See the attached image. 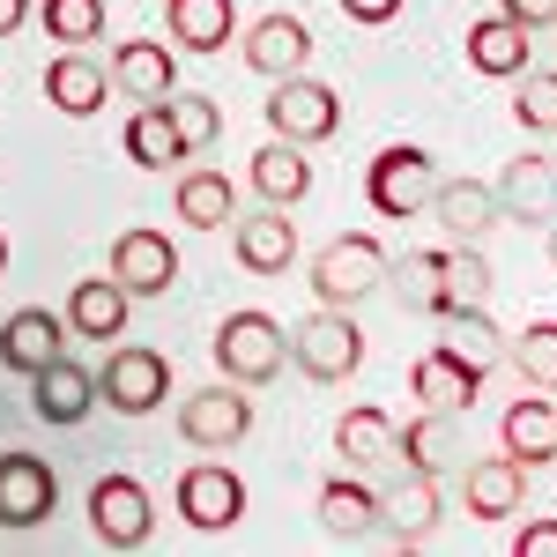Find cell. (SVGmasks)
<instances>
[{
    "mask_svg": "<svg viewBox=\"0 0 557 557\" xmlns=\"http://www.w3.org/2000/svg\"><path fill=\"white\" fill-rule=\"evenodd\" d=\"M30 409H38V424L75 431L89 409H97V372H83L75 357H52V364H38V372H30Z\"/></svg>",
    "mask_w": 557,
    "mask_h": 557,
    "instance_id": "obj_14",
    "label": "cell"
},
{
    "mask_svg": "<svg viewBox=\"0 0 557 557\" xmlns=\"http://www.w3.org/2000/svg\"><path fill=\"white\" fill-rule=\"evenodd\" d=\"M268 127L283 141H298V149H312V141L343 134V97L327 83H312V75H283L275 97H268Z\"/></svg>",
    "mask_w": 557,
    "mask_h": 557,
    "instance_id": "obj_8",
    "label": "cell"
},
{
    "mask_svg": "<svg viewBox=\"0 0 557 557\" xmlns=\"http://www.w3.org/2000/svg\"><path fill=\"white\" fill-rule=\"evenodd\" d=\"M506 357H513V372L535 394H557V320H528L513 343H506Z\"/></svg>",
    "mask_w": 557,
    "mask_h": 557,
    "instance_id": "obj_35",
    "label": "cell"
},
{
    "mask_svg": "<svg viewBox=\"0 0 557 557\" xmlns=\"http://www.w3.org/2000/svg\"><path fill=\"white\" fill-rule=\"evenodd\" d=\"M164 30L178 52H223L238 38V8L231 0H164Z\"/></svg>",
    "mask_w": 557,
    "mask_h": 557,
    "instance_id": "obj_28",
    "label": "cell"
},
{
    "mask_svg": "<svg viewBox=\"0 0 557 557\" xmlns=\"http://www.w3.org/2000/svg\"><path fill=\"white\" fill-rule=\"evenodd\" d=\"M469 67L475 75H498V83L528 75V30H520L513 15H483V23H469Z\"/></svg>",
    "mask_w": 557,
    "mask_h": 557,
    "instance_id": "obj_30",
    "label": "cell"
},
{
    "mask_svg": "<svg viewBox=\"0 0 557 557\" xmlns=\"http://www.w3.org/2000/svg\"><path fill=\"white\" fill-rule=\"evenodd\" d=\"M290 364H298L312 386H335L364 364V327L349 320L343 305H312V320L290 327Z\"/></svg>",
    "mask_w": 557,
    "mask_h": 557,
    "instance_id": "obj_4",
    "label": "cell"
},
{
    "mask_svg": "<svg viewBox=\"0 0 557 557\" xmlns=\"http://www.w3.org/2000/svg\"><path fill=\"white\" fill-rule=\"evenodd\" d=\"M394 461H409V469H424V475L454 469V417L446 409H424L417 424H401L394 431Z\"/></svg>",
    "mask_w": 557,
    "mask_h": 557,
    "instance_id": "obj_33",
    "label": "cell"
},
{
    "mask_svg": "<svg viewBox=\"0 0 557 557\" xmlns=\"http://www.w3.org/2000/svg\"><path fill=\"white\" fill-rule=\"evenodd\" d=\"M424 215H438L446 246H483V238H491V223H506V215H498V194H491L483 178H438Z\"/></svg>",
    "mask_w": 557,
    "mask_h": 557,
    "instance_id": "obj_13",
    "label": "cell"
},
{
    "mask_svg": "<svg viewBox=\"0 0 557 557\" xmlns=\"http://www.w3.org/2000/svg\"><path fill=\"white\" fill-rule=\"evenodd\" d=\"M178 215L194 223V231H223L231 215H238V186L223 172H178Z\"/></svg>",
    "mask_w": 557,
    "mask_h": 557,
    "instance_id": "obj_32",
    "label": "cell"
},
{
    "mask_svg": "<svg viewBox=\"0 0 557 557\" xmlns=\"http://www.w3.org/2000/svg\"><path fill=\"white\" fill-rule=\"evenodd\" d=\"M0 275H8V238H0Z\"/></svg>",
    "mask_w": 557,
    "mask_h": 557,
    "instance_id": "obj_43",
    "label": "cell"
},
{
    "mask_svg": "<svg viewBox=\"0 0 557 557\" xmlns=\"http://www.w3.org/2000/svg\"><path fill=\"white\" fill-rule=\"evenodd\" d=\"M23 15H30V0H0V38H15V30H23Z\"/></svg>",
    "mask_w": 557,
    "mask_h": 557,
    "instance_id": "obj_42",
    "label": "cell"
},
{
    "mask_svg": "<svg viewBox=\"0 0 557 557\" xmlns=\"http://www.w3.org/2000/svg\"><path fill=\"white\" fill-rule=\"evenodd\" d=\"M438 335H446L454 357H469L475 372H491V364L506 357V343H498V327H491L483 305H454V312H438Z\"/></svg>",
    "mask_w": 557,
    "mask_h": 557,
    "instance_id": "obj_34",
    "label": "cell"
},
{
    "mask_svg": "<svg viewBox=\"0 0 557 557\" xmlns=\"http://www.w3.org/2000/svg\"><path fill=\"white\" fill-rule=\"evenodd\" d=\"M178 520H186L194 535H223V528H238V520H246V483H238V469H223V461L186 469V475H178Z\"/></svg>",
    "mask_w": 557,
    "mask_h": 557,
    "instance_id": "obj_10",
    "label": "cell"
},
{
    "mask_svg": "<svg viewBox=\"0 0 557 557\" xmlns=\"http://www.w3.org/2000/svg\"><path fill=\"white\" fill-rule=\"evenodd\" d=\"M246 186H253L268 209H298L305 194H312V164H305L298 141H268V149H253V164H246Z\"/></svg>",
    "mask_w": 557,
    "mask_h": 557,
    "instance_id": "obj_25",
    "label": "cell"
},
{
    "mask_svg": "<svg viewBox=\"0 0 557 557\" xmlns=\"http://www.w3.org/2000/svg\"><path fill=\"white\" fill-rule=\"evenodd\" d=\"M127 298H164L178 283V246L164 231H120L112 238V268H104Z\"/></svg>",
    "mask_w": 557,
    "mask_h": 557,
    "instance_id": "obj_11",
    "label": "cell"
},
{
    "mask_svg": "<svg viewBox=\"0 0 557 557\" xmlns=\"http://www.w3.org/2000/svg\"><path fill=\"white\" fill-rule=\"evenodd\" d=\"M290 364V327L275 320V312H223L215 320V372L238 386H268L275 372Z\"/></svg>",
    "mask_w": 557,
    "mask_h": 557,
    "instance_id": "obj_2",
    "label": "cell"
},
{
    "mask_svg": "<svg viewBox=\"0 0 557 557\" xmlns=\"http://www.w3.org/2000/svg\"><path fill=\"white\" fill-rule=\"evenodd\" d=\"M498 215H513V223H557V157H506V172H498Z\"/></svg>",
    "mask_w": 557,
    "mask_h": 557,
    "instance_id": "obj_15",
    "label": "cell"
},
{
    "mask_svg": "<svg viewBox=\"0 0 557 557\" xmlns=\"http://www.w3.org/2000/svg\"><path fill=\"white\" fill-rule=\"evenodd\" d=\"M498 446L513 454L520 469L557 461V401H550V394H520L513 409L498 417Z\"/></svg>",
    "mask_w": 557,
    "mask_h": 557,
    "instance_id": "obj_22",
    "label": "cell"
},
{
    "mask_svg": "<svg viewBox=\"0 0 557 557\" xmlns=\"http://www.w3.org/2000/svg\"><path fill=\"white\" fill-rule=\"evenodd\" d=\"M380 283H386V246L372 238V231H343V238H327V246L312 253V298L320 305L357 312Z\"/></svg>",
    "mask_w": 557,
    "mask_h": 557,
    "instance_id": "obj_3",
    "label": "cell"
},
{
    "mask_svg": "<svg viewBox=\"0 0 557 557\" xmlns=\"http://www.w3.org/2000/svg\"><path fill=\"white\" fill-rule=\"evenodd\" d=\"M498 15H513L520 30H557V0H498Z\"/></svg>",
    "mask_w": 557,
    "mask_h": 557,
    "instance_id": "obj_39",
    "label": "cell"
},
{
    "mask_svg": "<svg viewBox=\"0 0 557 557\" xmlns=\"http://www.w3.org/2000/svg\"><path fill=\"white\" fill-rule=\"evenodd\" d=\"M431 186H438V164H431V149H417V141H386L380 157L364 164V201H372V215H394V223L424 215Z\"/></svg>",
    "mask_w": 557,
    "mask_h": 557,
    "instance_id": "obj_5",
    "label": "cell"
},
{
    "mask_svg": "<svg viewBox=\"0 0 557 557\" xmlns=\"http://www.w3.org/2000/svg\"><path fill=\"white\" fill-rule=\"evenodd\" d=\"M246 431H253V401L238 394V380L201 386V394H186V401H178V438H186V446H201V454L238 446Z\"/></svg>",
    "mask_w": 557,
    "mask_h": 557,
    "instance_id": "obj_9",
    "label": "cell"
},
{
    "mask_svg": "<svg viewBox=\"0 0 557 557\" xmlns=\"http://www.w3.org/2000/svg\"><path fill=\"white\" fill-rule=\"evenodd\" d=\"M394 305H409V312H454V305H483L491 298V260L475 253V246H417V253H401L394 268Z\"/></svg>",
    "mask_w": 557,
    "mask_h": 557,
    "instance_id": "obj_1",
    "label": "cell"
},
{
    "mask_svg": "<svg viewBox=\"0 0 557 557\" xmlns=\"http://www.w3.org/2000/svg\"><path fill=\"white\" fill-rule=\"evenodd\" d=\"M164 112H172V127H178V141H186V157H201L215 134H223L215 97H186V89H172V97H164Z\"/></svg>",
    "mask_w": 557,
    "mask_h": 557,
    "instance_id": "obj_37",
    "label": "cell"
},
{
    "mask_svg": "<svg viewBox=\"0 0 557 557\" xmlns=\"http://www.w3.org/2000/svg\"><path fill=\"white\" fill-rule=\"evenodd\" d=\"M120 141H127V157L141 164V172H178V164H186V141H178L164 97H157V104H134V120H127Z\"/></svg>",
    "mask_w": 557,
    "mask_h": 557,
    "instance_id": "obj_31",
    "label": "cell"
},
{
    "mask_svg": "<svg viewBox=\"0 0 557 557\" xmlns=\"http://www.w3.org/2000/svg\"><path fill=\"white\" fill-rule=\"evenodd\" d=\"M475 386H483V372H475L469 357H454L446 343H438V349H424V357L409 364V394H417L424 409H446V417L475 409Z\"/></svg>",
    "mask_w": 557,
    "mask_h": 557,
    "instance_id": "obj_18",
    "label": "cell"
},
{
    "mask_svg": "<svg viewBox=\"0 0 557 557\" xmlns=\"http://www.w3.org/2000/svg\"><path fill=\"white\" fill-rule=\"evenodd\" d=\"M45 38H60V52H89L104 38V0H38Z\"/></svg>",
    "mask_w": 557,
    "mask_h": 557,
    "instance_id": "obj_36",
    "label": "cell"
},
{
    "mask_svg": "<svg viewBox=\"0 0 557 557\" xmlns=\"http://www.w3.org/2000/svg\"><path fill=\"white\" fill-rule=\"evenodd\" d=\"M320 528L335 535V543H357V535H372L380 528V491L364 483V475H327L320 483Z\"/></svg>",
    "mask_w": 557,
    "mask_h": 557,
    "instance_id": "obj_27",
    "label": "cell"
},
{
    "mask_svg": "<svg viewBox=\"0 0 557 557\" xmlns=\"http://www.w3.org/2000/svg\"><path fill=\"white\" fill-rule=\"evenodd\" d=\"M231 246H238L246 275H283L298 260V223H290V209L260 201V215H231Z\"/></svg>",
    "mask_w": 557,
    "mask_h": 557,
    "instance_id": "obj_16",
    "label": "cell"
},
{
    "mask_svg": "<svg viewBox=\"0 0 557 557\" xmlns=\"http://www.w3.org/2000/svg\"><path fill=\"white\" fill-rule=\"evenodd\" d=\"M127 305L134 298L112 275H83L60 320H67V335H83V343H120V335H127Z\"/></svg>",
    "mask_w": 557,
    "mask_h": 557,
    "instance_id": "obj_24",
    "label": "cell"
},
{
    "mask_svg": "<svg viewBox=\"0 0 557 557\" xmlns=\"http://www.w3.org/2000/svg\"><path fill=\"white\" fill-rule=\"evenodd\" d=\"M335 454H343L357 475L386 469V461H394V417H386V409H372V401L343 409V417H335Z\"/></svg>",
    "mask_w": 557,
    "mask_h": 557,
    "instance_id": "obj_29",
    "label": "cell"
},
{
    "mask_svg": "<svg viewBox=\"0 0 557 557\" xmlns=\"http://www.w3.org/2000/svg\"><path fill=\"white\" fill-rule=\"evenodd\" d=\"M513 550L520 557H557V520H528V528L513 535Z\"/></svg>",
    "mask_w": 557,
    "mask_h": 557,
    "instance_id": "obj_40",
    "label": "cell"
},
{
    "mask_svg": "<svg viewBox=\"0 0 557 557\" xmlns=\"http://www.w3.org/2000/svg\"><path fill=\"white\" fill-rule=\"evenodd\" d=\"M52 357H67V320L60 312H45V305H23V312H8V327H0V364L8 372H38Z\"/></svg>",
    "mask_w": 557,
    "mask_h": 557,
    "instance_id": "obj_17",
    "label": "cell"
},
{
    "mask_svg": "<svg viewBox=\"0 0 557 557\" xmlns=\"http://www.w3.org/2000/svg\"><path fill=\"white\" fill-rule=\"evenodd\" d=\"M52 506H60V475L38 454H0V528L30 535L52 520Z\"/></svg>",
    "mask_w": 557,
    "mask_h": 557,
    "instance_id": "obj_12",
    "label": "cell"
},
{
    "mask_svg": "<svg viewBox=\"0 0 557 557\" xmlns=\"http://www.w3.org/2000/svg\"><path fill=\"white\" fill-rule=\"evenodd\" d=\"M461 498H469V520H513L528 506V469L513 454H483L461 475Z\"/></svg>",
    "mask_w": 557,
    "mask_h": 557,
    "instance_id": "obj_19",
    "label": "cell"
},
{
    "mask_svg": "<svg viewBox=\"0 0 557 557\" xmlns=\"http://www.w3.org/2000/svg\"><path fill=\"white\" fill-rule=\"evenodd\" d=\"M89 528L104 550H141L157 535V506H149V483L141 475H97L89 483Z\"/></svg>",
    "mask_w": 557,
    "mask_h": 557,
    "instance_id": "obj_6",
    "label": "cell"
},
{
    "mask_svg": "<svg viewBox=\"0 0 557 557\" xmlns=\"http://www.w3.org/2000/svg\"><path fill=\"white\" fill-rule=\"evenodd\" d=\"M438 513H446V498H438V475L424 469H409L394 491H380V520L394 528V543H424L438 528Z\"/></svg>",
    "mask_w": 557,
    "mask_h": 557,
    "instance_id": "obj_26",
    "label": "cell"
},
{
    "mask_svg": "<svg viewBox=\"0 0 557 557\" xmlns=\"http://www.w3.org/2000/svg\"><path fill=\"white\" fill-rule=\"evenodd\" d=\"M550 260H557V223H550Z\"/></svg>",
    "mask_w": 557,
    "mask_h": 557,
    "instance_id": "obj_44",
    "label": "cell"
},
{
    "mask_svg": "<svg viewBox=\"0 0 557 557\" xmlns=\"http://www.w3.org/2000/svg\"><path fill=\"white\" fill-rule=\"evenodd\" d=\"M112 89L120 97H141V104H157V97H172L178 89V60H172V45H157V38H127V45H112Z\"/></svg>",
    "mask_w": 557,
    "mask_h": 557,
    "instance_id": "obj_21",
    "label": "cell"
},
{
    "mask_svg": "<svg viewBox=\"0 0 557 557\" xmlns=\"http://www.w3.org/2000/svg\"><path fill=\"white\" fill-rule=\"evenodd\" d=\"M238 52H246V67H253V75L283 83V75H305V60H312V30H305L298 15H260Z\"/></svg>",
    "mask_w": 557,
    "mask_h": 557,
    "instance_id": "obj_20",
    "label": "cell"
},
{
    "mask_svg": "<svg viewBox=\"0 0 557 557\" xmlns=\"http://www.w3.org/2000/svg\"><path fill=\"white\" fill-rule=\"evenodd\" d=\"M513 112L528 134H557V75H520Z\"/></svg>",
    "mask_w": 557,
    "mask_h": 557,
    "instance_id": "obj_38",
    "label": "cell"
},
{
    "mask_svg": "<svg viewBox=\"0 0 557 557\" xmlns=\"http://www.w3.org/2000/svg\"><path fill=\"white\" fill-rule=\"evenodd\" d=\"M164 394H172V357H164V349L120 343L112 357H104V372H97V401L120 409V417H149Z\"/></svg>",
    "mask_w": 557,
    "mask_h": 557,
    "instance_id": "obj_7",
    "label": "cell"
},
{
    "mask_svg": "<svg viewBox=\"0 0 557 557\" xmlns=\"http://www.w3.org/2000/svg\"><path fill=\"white\" fill-rule=\"evenodd\" d=\"M45 97H52V112H67V120H97V112L112 104V75H104L89 52H60V60L45 67Z\"/></svg>",
    "mask_w": 557,
    "mask_h": 557,
    "instance_id": "obj_23",
    "label": "cell"
},
{
    "mask_svg": "<svg viewBox=\"0 0 557 557\" xmlns=\"http://www.w3.org/2000/svg\"><path fill=\"white\" fill-rule=\"evenodd\" d=\"M343 15H349V23H394L401 0H343Z\"/></svg>",
    "mask_w": 557,
    "mask_h": 557,
    "instance_id": "obj_41",
    "label": "cell"
}]
</instances>
